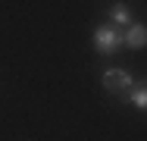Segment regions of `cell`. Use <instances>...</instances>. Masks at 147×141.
I'll return each mask as SVG.
<instances>
[{
    "label": "cell",
    "mask_w": 147,
    "mask_h": 141,
    "mask_svg": "<svg viewBox=\"0 0 147 141\" xmlns=\"http://www.w3.org/2000/svg\"><path fill=\"white\" fill-rule=\"evenodd\" d=\"M122 44H125V31L119 25H100L94 31V47L100 54H116Z\"/></svg>",
    "instance_id": "1"
},
{
    "label": "cell",
    "mask_w": 147,
    "mask_h": 141,
    "mask_svg": "<svg viewBox=\"0 0 147 141\" xmlns=\"http://www.w3.org/2000/svg\"><path fill=\"white\" fill-rule=\"evenodd\" d=\"M131 85H135V75L128 69H107L103 72V88L110 94H125Z\"/></svg>",
    "instance_id": "2"
},
{
    "label": "cell",
    "mask_w": 147,
    "mask_h": 141,
    "mask_svg": "<svg viewBox=\"0 0 147 141\" xmlns=\"http://www.w3.org/2000/svg\"><path fill=\"white\" fill-rule=\"evenodd\" d=\"M125 44L135 47V50L147 44V25H144V22H131V25L125 28Z\"/></svg>",
    "instance_id": "3"
},
{
    "label": "cell",
    "mask_w": 147,
    "mask_h": 141,
    "mask_svg": "<svg viewBox=\"0 0 147 141\" xmlns=\"http://www.w3.org/2000/svg\"><path fill=\"white\" fill-rule=\"evenodd\" d=\"M110 19L116 22V25H131L135 19H131V6L128 3H113L110 6Z\"/></svg>",
    "instance_id": "4"
},
{
    "label": "cell",
    "mask_w": 147,
    "mask_h": 141,
    "mask_svg": "<svg viewBox=\"0 0 147 141\" xmlns=\"http://www.w3.org/2000/svg\"><path fill=\"white\" fill-rule=\"evenodd\" d=\"M128 100H131L138 110L147 113V85H138V88L131 85V88H128Z\"/></svg>",
    "instance_id": "5"
}]
</instances>
